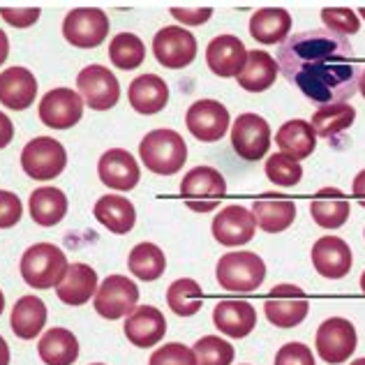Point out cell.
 I'll list each match as a JSON object with an SVG mask.
<instances>
[{"label":"cell","instance_id":"37","mask_svg":"<svg viewBox=\"0 0 365 365\" xmlns=\"http://www.w3.org/2000/svg\"><path fill=\"white\" fill-rule=\"evenodd\" d=\"M266 178L277 187H294L303 178V167L299 160H294L284 153H273L264 165Z\"/></svg>","mask_w":365,"mask_h":365},{"label":"cell","instance_id":"36","mask_svg":"<svg viewBox=\"0 0 365 365\" xmlns=\"http://www.w3.org/2000/svg\"><path fill=\"white\" fill-rule=\"evenodd\" d=\"M109 58L118 70H137L146 61V46L134 33H118L109 44Z\"/></svg>","mask_w":365,"mask_h":365},{"label":"cell","instance_id":"39","mask_svg":"<svg viewBox=\"0 0 365 365\" xmlns=\"http://www.w3.org/2000/svg\"><path fill=\"white\" fill-rule=\"evenodd\" d=\"M197 365H232L234 363V347L232 342L222 340L220 335H204L195 342Z\"/></svg>","mask_w":365,"mask_h":365},{"label":"cell","instance_id":"52","mask_svg":"<svg viewBox=\"0 0 365 365\" xmlns=\"http://www.w3.org/2000/svg\"><path fill=\"white\" fill-rule=\"evenodd\" d=\"M3 310H5V294L0 292V314H3Z\"/></svg>","mask_w":365,"mask_h":365},{"label":"cell","instance_id":"30","mask_svg":"<svg viewBox=\"0 0 365 365\" xmlns=\"http://www.w3.org/2000/svg\"><path fill=\"white\" fill-rule=\"evenodd\" d=\"M296 204L289 199H255L252 201V215L257 227L266 234H280L287 232L296 220Z\"/></svg>","mask_w":365,"mask_h":365},{"label":"cell","instance_id":"11","mask_svg":"<svg viewBox=\"0 0 365 365\" xmlns=\"http://www.w3.org/2000/svg\"><path fill=\"white\" fill-rule=\"evenodd\" d=\"M153 53L167 70H182L197 58V40L187 28L165 26L153 37Z\"/></svg>","mask_w":365,"mask_h":365},{"label":"cell","instance_id":"29","mask_svg":"<svg viewBox=\"0 0 365 365\" xmlns=\"http://www.w3.org/2000/svg\"><path fill=\"white\" fill-rule=\"evenodd\" d=\"M277 74H280V65L266 51H247V63L243 72L236 76L238 86L247 93H264L275 83Z\"/></svg>","mask_w":365,"mask_h":365},{"label":"cell","instance_id":"53","mask_svg":"<svg viewBox=\"0 0 365 365\" xmlns=\"http://www.w3.org/2000/svg\"><path fill=\"white\" fill-rule=\"evenodd\" d=\"M361 292L365 294V271H363V275H361Z\"/></svg>","mask_w":365,"mask_h":365},{"label":"cell","instance_id":"40","mask_svg":"<svg viewBox=\"0 0 365 365\" xmlns=\"http://www.w3.org/2000/svg\"><path fill=\"white\" fill-rule=\"evenodd\" d=\"M322 21H324L326 31L342 35V37H349L361 31V19L349 7H324Z\"/></svg>","mask_w":365,"mask_h":365},{"label":"cell","instance_id":"26","mask_svg":"<svg viewBox=\"0 0 365 365\" xmlns=\"http://www.w3.org/2000/svg\"><path fill=\"white\" fill-rule=\"evenodd\" d=\"M180 195L185 201L208 199L220 201L227 195V180L215 167H195L180 180Z\"/></svg>","mask_w":365,"mask_h":365},{"label":"cell","instance_id":"9","mask_svg":"<svg viewBox=\"0 0 365 365\" xmlns=\"http://www.w3.org/2000/svg\"><path fill=\"white\" fill-rule=\"evenodd\" d=\"M137 303H139V287L125 275H109L98 287L93 299L95 312L109 322H116L132 314Z\"/></svg>","mask_w":365,"mask_h":365},{"label":"cell","instance_id":"5","mask_svg":"<svg viewBox=\"0 0 365 365\" xmlns=\"http://www.w3.org/2000/svg\"><path fill=\"white\" fill-rule=\"evenodd\" d=\"M67 167V150L53 137H35L21 150V169L33 180H53Z\"/></svg>","mask_w":365,"mask_h":365},{"label":"cell","instance_id":"45","mask_svg":"<svg viewBox=\"0 0 365 365\" xmlns=\"http://www.w3.org/2000/svg\"><path fill=\"white\" fill-rule=\"evenodd\" d=\"M171 16L185 28V26H201L206 24L210 16H213V7H197V9H187V7H171L169 9Z\"/></svg>","mask_w":365,"mask_h":365},{"label":"cell","instance_id":"2","mask_svg":"<svg viewBox=\"0 0 365 365\" xmlns=\"http://www.w3.org/2000/svg\"><path fill=\"white\" fill-rule=\"evenodd\" d=\"M139 158L158 176H174L187 160V143L176 130H153L139 143Z\"/></svg>","mask_w":365,"mask_h":365},{"label":"cell","instance_id":"7","mask_svg":"<svg viewBox=\"0 0 365 365\" xmlns=\"http://www.w3.org/2000/svg\"><path fill=\"white\" fill-rule=\"evenodd\" d=\"M264 312L275 329H296L310 312V299L301 287L282 282L275 284L271 294L266 296Z\"/></svg>","mask_w":365,"mask_h":365},{"label":"cell","instance_id":"23","mask_svg":"<svg viewBox=\"0 0 365 365\" xmlns=\"http://www.w3.org/2000/svg\"><path fill=\"white\" fill-rule=\"evenodd\" d=\"M98 273L95 268L88 264H72L67 268L65 280L56 287V296L58 301L70 305V307H79L86 305L91 299H95V292H98Z\"/></svg>","mask_w":365,"mask_h":365},{"label":"cell","instance_id":"51","mask_svg":"<svg viewBox=\"0 0 365 365\" xmlns=\"http://www.w3.org/2000/svg\"><path fill=\"white\" fill-rule=\"evenodd\" d=\"M359 93L365 98V67L361 70V79H359Z\"/></svg>","mask_w":365,"mask_h":365},{"label":"cell","instance_id":"4","mask_svg":"<svg viewBox=\"0 0 365 365\" xmlns=\"http://www.w3.org/2000/svg\"><path fill=\"white\" fill-rule=\"evenodd\" d=\"M215 277L225 292L252 294L266 280V264L257 252L238 250L220 257L215 266Z\"/></svg>","mask_w":365,"mask_h":365},{"label":"cell","instance_id":"42","mask_svg":"<svg viewBox=\"0 0 365 365\" xmlns=\"http://www.w3.org/2000/svg\"><path fill=\"white\" fill-rule=\"evenodd\" d=\"M273 365H317L312 349L303 342H287L275 354Z\"/></svg>","mask_w":365,"mask_h":365},{"label":"cell","instance_id":"20","mask_svg":"<svg viewBox=\"0 0 365 365\" xmlns=\"http://www.w3.org/2000/svg\"><path fill=\"white\" fill-rule=\"evenodd\" d=\"M37 98V79L26 67H9L0 72V104L12 111L33 107Z\"/></svg>","mask_w":365,"mask_h":365},{"label":"cell","instance_id":"35","mask_svg":"<svg viewBox=\"0 0 365 365\" xmlns=\"http://www.w3.org/2000/svg\"><path fill=\"white\" fill-rule=\"evenodd\" d=\"M167 305H169V310H174L178 317H192L204 305V292H201L197 280L180 277V280H174L169 284Z\"/></svg>","mask_w":365,"mask_h":365},{"label":"cell","instance_id":"22","mask_svg":"<svg viewBox=\"0 0 365 365\" xmlns=\"http://www.w3.org/2000/svg\"><path fill=\"white\" fill-rule=\"evenodd\" d=\"M128 98H130V107L137 113L153 116V113H160L167 107L169 86L158 74H141L130 83Z\"/></svg>","mask_w":365,"mask_h":365},{"label":"cell","instance_id":"46","mask_svg":"<svg viewBox=\"0 0 365 365\" xmlns=\"http://www.w3.org/2000/svg\"><path fill=\"white\" fill-rule=\"evenodd\" d=\"M12 139H14V125L7 118V113L0 111V148L9 146Z\"/></svg>","mask_w":365,"mask_h":365},{"label":"cell","instance_id":"33","mask_svg":"<svg viewBox=\"0 0 365 365\" xmlns=\"http://www.w3.org/2000/svg\"><path fill=\"white\" fill-rule=\"evenodd\" d=\"M354 120H356V109L351 104H326L319 107L312 113V130L317 132V137L324 139H338L342 132H347Z\"/></svg>","mask_w":365,"mask_h":365},{"label":"cell","instance_id":"56","mask_svg":"<svg viewBox=\"0 0 365 365\" xmlns=\"http://www.w3.org/2000/svg\"><path fill=\"white\" fill-rule=\"evenodd\" d=\"M93 365H104V363H93Z\"/></svg>","mask_w":365,"mask_h":365},{"label":"cell","instance_id":"50","mask_svg":"<svg viewBox=\"0 0 365 365\" xmlns=\"http://www.w3.org/2000/svg\"><path fill=\"white\" fill-rule=\"evenodd\" d=\"M0 365H9V347L3 335H0Z\"/></svg>","mask_w":365,"mask_h":365},{"label":"cell","instance_id":"32","mask_svg":"<svg viewBox=\"0 0 365 365\" xmlns=\"http://www.w3.org/2000/svg\"><path fill=\"white\" fill-rule=\"evenodd\" d=\"M37 354L44 365H72L79 359V340L67 329H49L37 342Z\"/></svg>","mask_w":365,"mask_h":365},{"label":"cell","instance_id":"34","mask_svg":"<svg viewBox=\"0 0 365 365\" xmlns=\"http://www.w3.org/2000/svg\"><path fill=\"white\" fill-rule=\"evenodd\" d=\"M128 268L134 277H139L143 282H153L165 273L167 257L155 243H139L130 250Z\"/></svg>","mask_w":365,"mask_h":365},{"label":"cell","instance_id":"27","mask_svg":"<svg viewBox=\"0 0 365 365\" xmlns=\"http://www.w3.org/2000/svg\"><path fill=\"white\" fill-rule=\"evenodd\" d=\"M275 143L284 155L294 160H307L317 148V132L312 130L310 120L294 118L287 120L275 134Z\"/></svg>","mask_w":365,"mask_h":365},{"label":"cell","instance_id":"12","mask_svg":"<svg viewBox=\"0 0 365 365\" xmlns=\"http://www.w3.org/2000/svg\"><path fill=\"white\" fill-rule=\"evenodd\" d=\"M232 146L238 158L259 162L271 148V125L257 113H241L232 125Z\"/></svg>","mask_w":365,"mask_h":365},{"label":"cell","instance_id":"13","mask_svg":"<svg viewBox=\"0 0 365 365\" xmlns=\"http://www.w3.org/2000/svg\"><path fill=\"white\" fill-rule=\"evenodd\" d=\"M185 125L190 134L201 143H215L227 134L232 116L222 102L217 100H197L185 113Z\"/></svg>","mask_w":365,"mask_h":365},{"label":"cell","instance_id":"1","mask_svg":"<svg viewBox=\"0 0 365 365\" xmlns=\"http://www.w3.org/2000/svg\"><path fill=\"white\" fill-rule=\"evenodd\" d=\"M277 65L284 79L319 107L342 104L359 93L363 67L349 37L326 28L287 37L277 51Z\"/></svg>","mask_w":365,"mask_h":365},{"label":"cell","instance_id":"31","mask_svg":"<svg viewBox=\"0 0 365 365\" xmlns=\"http://www.w3.org/2000/svg\"><path fill=\"white\" fill-rule=\"evenodd\" d=\"M28 210L35 225L40 227H53L67 215V197L58 187L44 185L31 192L28 199Z\"/></svg>","mask_w":365,"mask_h":365},{"label":"cell","instance_id":"8","mask_svg":"<svg viewBox=\"0 0 365 365\" xmlns=\"http://www.w3.org/2000/svg\"><path fill=\"white\" fill-rule=\"evenodd\" d=\"M109 35V16L100 7H76L63 21V37L76 49H95Z\"/></svg>","mask_w":365,"mask_h":365},{"label":"cell","instance_id":"19","mask_svg":"<svg viewBox=\"0 0 365 365\" xmlns=\"http://www.w3.org/2000/svg\"><path fill=\"white\" fill-rule=\"evenodd\" d=\"M123 333L134 347H139V349L155 347L167 333V319L158 307L139 305V307H134L132 314L125 317Z\"/></svg>","mask_w":365,"mask_h":365},{"label":"cell","instance_id":"21","mask_svg":"<svg viewBox=\"0 0 365 365\" xmlns=\"http://www.w3.org/2000/svg\"><path fill=\"white\" fill-rule=\"evenodd\" d=\"M213 324L227 338L241 340L257 329V310L247 301H220L213 310Z\"/></svg>","mask_w":365,"mask_h":365},{"label":"cell","instance_id":"44","mask_svg":"<svg viewBox=\"0 0 365 365\" xmlns=\"http://www.w3.org/2000/svg\"><path fill=\"white\" fill-rule=\"evenodd\" d=\"M40 7H0V16H3V21L14 26V28H31L33 24H37V19H40Z\"/></svg>","mask_w":365,"mask_h":365},{"label":"cell","instance_id":"38","mask_svg":"<svg viewBox=\"0 0 365 365\" xmlns=\"http://www.w3.org/2000/svg\"><path fill=\"white\" fill-rule=\"evenodd\" d=\"M349 201L340 199H322L317 197L310 204V215L322 229H340L349 220Z\"/></svg>","mask_w":365,"mask_h":365},{"label":"cell","instance_id":"15","mask_svg":"<svg viewBox=\"0 0 365 365\" xmlns=\"http://www.w3.org/2000/svg\"><path fill=\"white\" fill-rule=\"evenodd\" d=\"M83 98L72 88H53L40 102V120L51 130H67L81 120Z\"/></svg>","mask_w":365,"mask_h":365},{"label":"cell","instance_id":"28","mask_svg":"<svg viewBox=\"0 0 365 365\" xmlns=\"http://www.w3.org/2000/svg\"><path fill=\"white\" fill-rule=\"evenodd\" d=\"M46 324V305L42 299L28 294L21 296L14 307H12V317H9V326H12V333L19 340H33L42 333Z\"/></svg>","mask_w":365,"mask_h":365},{"label":"cell","instance_id":"25","mask_svg":"<svg viewBox=\"0 0 365 365\" xmlns=\"http://www.w3.org/2000/svg\"><path fill=\"white\" fill-rule=\"evenodd\" d=\"M93 215L98 217L102 227H107L111 234L123 236L130 234L137 222V210H134L132 201L120 195H104L95 201Z\"/></svg>","mask_w":365,"mask_h":365},{"label":"cell","instance_id":"43","mask_svg":"<svg viewBox=\"0 0 365 365\" xmlns=\"http://www.w3.org/2000/svg\"><path fill=\"white\" fill-rule=\"evenodd\" d=\"M21 215H24L21 199L14 192L0 190V229H12L14 225H19Z\"/></svg>","mask_w":365,"mask_h":365},{"label":"cell","instance_id":"55","mask_svg":"<svg viewBox=\"0 0 365 365\" xmlns=\"http://www.w3.org/2000/svg\"><path fill=\"white\" fill-rule=\"evenodd\" d=\"M359 14H361V16L365 19V7H361V9H359Z\"/></svg>","mask_w":365,"mask_h":365},{"label":"cell","instance_id":"54","mask_svg":"<svg viewBox=\"0 0 365 365\" xmlns=\"http://www.w3.org/2000/svg\"><path fill=\"white\" fill-rule=\"evenodd\" d=\"M349 365H365V359H356V361L349 363Z\"/></svg>","mask_w":365,"mask_h":365},{"label":"cell","instance_id":"49","mask_svg":"<svg viewBox=\"0 0 365 365\" xmlns=\"http://www.w3.org/2000/svg\"><path fill=\"white\" fill-rule=\"evenodd\" d=\"M7 56H9V40L5 31H0V65L7 61Z\"/></svg>","mask_w":365,"mask_h":365},{"label":"cell","instance_id":"47","mask_svg":"<svg viewBox=\"0 0 365 365\" xmlns=\"http://www.w3.org/2000/svg\"><path fill=\"white\" fill-rule=\"evenodd\" d=\"M185 206L190 210H197V213H210L220 206V201H185Z\"/></svg>","mask_w":365,"mask_h":365},{"label":"cell","instance_id":"18","mask_svg":"<svg viewBox=\"0 0 365 365\" xmlns=\"http://www.w3.org/2000/svg\"><path fill=\"white\" fill-rule=\"evenodd\" d=\"M98 176L111 190L130 192L139 185L141 169L132 153L125 148H109L107 153H102L98 162Z\"/></svg>","mask_w":365,"mask_h":365},{"label":"cell","instance_id":"14","mask_svg":"<svg viewBox=\"0 0 365 365\" xmlns=\"http://www.w3.org/2000/svg\"><path fill=\"white\" fill-rule=\"evenodd\" d=\"M210 232L213 238L225 247H241L250 243L255 238L257 232V222L252 210H247L245 206H225L220 213L213 217V225H210Z\"/></svg>","mask_w":365,"mask_h":365},{"label":"cell","instance_id":"17","mask_svg":"<svg viewBox=\"0 0 365 365\" xmlns=\"http://www.w3.org/2000/svg\"><path fill=\"white\" fill-rule=\"evenodd\" d=\"M312 266L326 280H342L344 275L351 271L354 257L347 241L338 236H322L319 241L312 245Z\"/></svg>","mask_w":365,"mask_h":365},{"label":"cell","instance_id":"16","mask_svg":"<svg viewBox=\"0 0 365 365\" xmlns=\"http://www.w3.org/2000/svg\"><path fill=\"white\" fill-rule=\"evenodd\" d=\"M247 63V49L241 37L236 35H217L206 46V65L215 76L232 79L243 72Z\"/></svg>","mask_w":365,"mask_h":365},{"label":"cell","instance_id":"24","mask_svg":"<svg viewBox=\"0 0 365 365\" xmlns=\"http://www.w3.org/2000/svg\"><path fill=\"white\" fill-rule=\"evenodd\" d=\"M250 35L259 44H282L292 33V14L284 7H264L250 16Z\"/></svg>","mask_w":365,"mask_h":365},{"label":"cell","instance_id":"6","mask_svg":"<svg viewBox=\"0 0 365 365\" xmlns=\"http://www.w3.org/2000/svg\"><path fill=\"white\" fill-rule=\"evenodd\" d=\"M359 335L356 326L344 317H331V319L322 322L314 335V347L319 359L329 365L347 363L349 356L356 351Z\"/></svg>","mask_w":365,"mask_h":365},{"label":"cell","instance_id":"41","mask_svg":"<svg viewBox=\"0 0 365 365\" xmlns=\"http://www.w3.org/2000/svg\"><path fill=\"white\" fill-rule=\"evenodd\" d=\"M148 365H197L195 349L180 342H167L150 354Z\"/></svg>","mask_w":365,"mask_h":365},{"label":"cell","instance_id":"48","mask_svg":"<svg viewBox=\"0 0 365 365\" xmlns=\"http://www.w3.org/2000/svg\"><path fill=\"white\" fill-rule=\"evenodd\" d=\"M351 192H354V197H365V169L359 171L356 178H354V182H351Z\"/></svg>","mask_w":365,"mask_h":365},{"label":"cell","instance_id":"10","mask_svg":"<svg viewBox=\"0 0 365 365\" xmlns=\"http://www.w3.org/2000/svg\"><path fill=\"white\" fill-rule=\"evenodd\" d=\"M76 88L83 98V104H88L95 111H107L116 107L120 100V83L109 67L93 63L83 67L76 76Z\"/></svg>","mask_w":365,"mask_h":365},{"label":"cell","instance_id":"3","mask_svg":"<svg viewBox=\"0 0 365 365\" xmlns=\"http://www.w3.org/2000/svg\"><path fill=\"white\" fill-rule=\"evenodd\" d=\"M70 262H67V255L58 245L53 243H35L24 252L21 264H19V271L28 287L33 289H51V287H58L65 275Z\"/></svg>","mask_w":365,"mask_h":365}]
</instances>
